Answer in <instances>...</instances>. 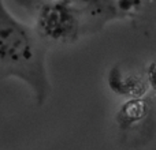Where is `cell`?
<instances>
[{
    "mask_svg": "<svg viewBox=\"0 0 156 150\" xmlns=\"http://www.w3.org/2000/svg\"><path fill=\"white\" fill-rule=\"evenodd\" d=\"M29 18L47 44H73L126 18L118 0H5Z\"/></svg>",
    "mask_w": 156,
    "mask_h": 150,
    "instance_id": "1",
    "label": "cell"
},
{
    "mask_svg": "<svg viewBox=\"0 0 156 150\" xmlns=\"http://www.w3.org/2000/svg\"><path fill=\"white\" fill-rule=\"evenodd\" d=\"M48 45L29 23L16 18L0 0V79L18 78L43 105L51 91L45 57Z\"/></svg>",
    "mask_w": 156,
    "mask_h": 150,
    "instance_id": "2",
    "label": "cell"
},
{
    "mask_svg": "<svg viewBox=\"0 0 156 150\" xmlns=\"http://www.w3.org/2000/svg\"><path fill=\"white\" fill-rule=\"evenodd\" d=\"M126 18H133L156 8V0H118Z\"/></svg>",
    "mask_w": 156,
    "mask_h": 150,
    "instance_id": "3",
    "label": "cell"
},
{
    "mask_svg": "<svg viewBox=\"0 0 156 150\" xmlns=\"http://www.w3.org/2000/svg\"><path fill=\"white\" fill-rule=\"evenodd\" d=\"M148 75H149V80L152 82V85H154V87H156V63L151 66V68H149L148 71Z\"/></svg>",
    "mask_w": 156,
    "mask_h": 150,
    "instance_id": "4",
    "label": "cell"
}]
</instances>
